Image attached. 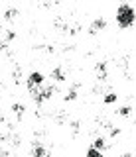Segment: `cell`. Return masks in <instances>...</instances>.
Returning <instances> with one entry per match:
<instances>
[{"mask_svg": "<svg viewBox=\"0 0 136 157\" xmlns=\"http://www.w3.org/2000/svg\"><path fill=\"white\" fill-rule=\"evenodd\" d=\"M136 20V12L130 4H120L118 10H116V22H118L120 28H128L132 26Z\"/></svg>", "mask_w": 136, "mask_h": 157, "instance_id": "6da1fadb", "label": "cell"}, {"mask_svg": "<svg viewBox=\"0 0 136 157\" xmlns=\"http://www.w3.org/2000/svg\"><path fill=\"white\" fill-rule=\"evenodd\" d=\"M105 28H106V22H105L103 18H97L95 22L91 24V28H89V33H91V36H95V33H99L101 29H105Z\"/></svg>", "mask_w": 136, "mask_h": 157, "instance_id": "7a4b0ae2", "label": "cell"}, {"mask_svg": "<svg viewBox=\"0 0 136 157\" xmlns=\"http://www.w3.org/2000/svg\"><path fill=\"white\" fill-rule=\"evenodd\" d=\"M43 82V75L42 73H32L30 77H28V88L30 86H40Z\"/></svg>", "mask_w": 136, "mask_h": 157, "instance_id": "3957f363", "label": "cell"}, {"mask_svg": "<svg viewBox=\"0 0 136 157\" xmlns=\"http://www.w3.org/2000/svg\"><path fill=\"white\" fill-rule=\"evenodd\" d=\"M95 71H97V75H99V78L101 81H105L106 78V63H97V67H95Z\"/></svg>", "mask_w": 136, "mask_h": 157, "instance_id": "277c9868", "label": "cell"}, {"mask_svg": "<svg viewBox=\"0 0 136 157\" xmlns=\"http://www.w3.org/2000/svg\"><path fill=\"white\" fill-rule=\"evenodd\" d=\"M32 157H46V149H43L40 144H36L34 149H32Z\"/></svg>", "mask_w": 136, "mask_h": 157, "instance_id": "5b68a950", "label": "cell"}, {"mask_svg": "<svg viewBox=\"0 0 136 157\" xmlns=\"http://www.w3.org/2000/svg\"><path fill=\"white\" fill-rule=\"evenodd\" d=\"M40 94H42V100L50 98L53 94V86H43V88H40Z\"/></svg>", "mask_w": 136, "mask_h": 157, "instance_id": "8992f818", "label": "cell"}, {"mask_svg": "<svg viewBox=\"0 0 136 157\" xmlns=\"http://www.w3.org/2000/svg\"><path fill=\"white\" fill-rule=\"evenodd\" d=\"M51 77L55 78V81H65V75H63L61 69H53V71H51Z\"/></svg>", "mask_w": 136, "mask_h": 157, "instance_id": "52a82bcc", "label": "cell"}, {"mask_svg": "<svg viewBox=\"0 0 136 157\" xmlns=\"http://www.w3.org/2000/svg\"><path fill=\"white\" fill-rule=\"evenodd\" d=\"M93 147H95V149H99V151H103V147H105V140H103V137H97V140L93 141Z\"/></svg>", "mask_w": 136, "mask_h": 157, "instance_id": "ba28073f", "label": "cell"}, {"mask_svg": "<svg viewBox=\"0 0 136 157\" xmlns=\"http://www.w3.org/2000/svg\"><path fill=\"white\" fill-rule=\"evenodd\" d=\"M18 16V10H6V12H4V18H6V20H14V18H16Z\"/></svg>", "mask_w": 136, "mask_h": 157, "instance_id": "9c48e42d", "label": "cell"}, {"mask_svg": "<svg viewBox=\"0 0 136 157\" xmlns=\"http://www.w3.org/2000/svg\"><path fill=\"white\" fill-rule=\"evenodd\" d=\"M87 157H103V153H101L99 149H95V147H91V149L87 151Z\"/></svg>", "mask_w": 136, "mask_h": 157, "instance_id": "30bf717a", "label": "cell"}, {"mask_svg": "<svg viewBox=\"0 0 136 157\" xmlns=\"http://www.w3.org/2000/svg\"><path fill=\"white\" fill-rule=\"evenodd\" d=\"M12 110H14V112H16V114H18V116H22V114H24V110H26V108H24L22 104H14V106H12Z\"/></svg>", "mask_w": 136, "mask_h": 157, "instance_id": "8fae6325", "label": "cell"}, {"mask_svg": "<svg viewBox=\"0 0 136 157\" xmlns=\"http://www.w3.org/2000/svg\"><path fill=\"white\" fill-rule=\"evenodd\" d=\"M114 100H116V94H113V92H110V94H106V96H105V102H106V104H113Z\"/></svg>", "mask_w": 136, "mask_h": 157, "instance_id": "7c38bea8", "label": "cell"}, {"mask_svg": "<svg viewBox=\"0 0 136 157\" xmlns=\"http://www.w3.org/2000/svg\"><path fill=\"white\" fill-rule=\"evenodd\" d=\"M77 96V92H75V88H71V90L69 92H67V94H65V100H73V98Z\"/></svg>", "mask_w": 136, "mask_h": 157, "instance_id": "4fadbf2b", "label": "cell"}, {"mask_svg": "<svg viewBox=\"0 0 136 157\" xmlns=\"http://www.w3.org/2000/svg\"><path fill=\"white\" fill-rule=\"evenodd\" d=\"M118 114H120V116H128V114H130V108H128V106H122V108L118 110Z\"/></svg>", "mask_w": 136, "mask_h": 157, "instance_id": "5bb4252c", "label": "cell"}, {"mask_svg": "<svg viewBox=\"0 0 136 157\" xmlns=\"http://www.w3.org/2000/svg\"><path fill=\"white\" fill-rule=\"evenodd\" d=\"M14 36H16L14 32H8V33H6V41H10V39H14Z\"/></svg>", "mask_w": 136, "mask_h": 157, "instance_id": "9a60e30c", "label": "cell"}, {"mask_svg": "<svg viewBox=\"0 0 136 157\" xmlns=\"http://www.w3.org/2000/svg\"><path fill=\"white\" fill-rule=\"evenodd\" d=\"M110 134H113V136H118L120 130H118V128H113V130H110Z\"/></svg>", "mask_w": 136, "mask_h": 157, "instance_id": "2e32d148", "label": "cell"}, {"mask_svg": "<svg viewBox=\"0 0 136 157\" xmlns=\"http://www.w3.org/2000/svg\"><path fill=\"white\" fill-rule=\"evenodd\" d=\"M122 157H132V155H130V153H124V155H122Z\"/></svg>", "mask_w": 136, "mask_h": 157, "instance_id": "e0dca14e", "label": "cell"}]
</instances>
